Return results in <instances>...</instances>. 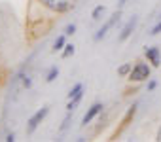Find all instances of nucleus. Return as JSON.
Segmentation results:
<instances>
[{"label":"nucleus","mask_w":161,"mask_h":142,"mask_svg":"<svg viewBox=\"0 0 161 142\" xmlns=\"http://www.w3.org/2000/svg\"><path fill=\"white\" fill-rule=\"evenodd\" d=\"M78 2L80 0H40L38 4L53 15H66L76 8Z\"/></svg>","instance_id":"f257e3e1"},{"label":"nucleus","mask_w":161,"mask_h":142,"mask_svg":"<svg viewBox=\"0 0 161 142\" xmlns=\"http://www.w3.org/2000/svg\"><path fill=\"white\" fill-rule=\"evenodd\" d=\"M152 64H148L146 61H136L133 64V70H131V74L127 76V80L131 84H140V82H148L150 76H152Z\"/></svg>","instance_id":"f03ea898"},{"label":"nucleus","mask_w":161,"mask_h":142,"mask_svg":"<svg viewBox=\"0 0 161 142\" xmlns=\"http://www.w3.org/2000/svg\"><path fill=\"white\" fill-rule=\"evenodd\" d=\"M119 19H121V10H116L104 23H103V27L93 34V42H101L103 38H106V34H108V30L110 29H114L116 27V23H119Z\"/></svg>","instance_id":"7ed1b4c3"},{"label":"nucleus","mask_w":161,"mask_h":142,"mask_svg":"<svg viewBox=\"0 0 161 142\" xmlns=\"http://www.w3.org/2000/svg\"><path fill=\"white\" fill-rule=\"evenodd\" d=\"M47 114H49V106H42V108H38V110L27 119V134H34L36 129L40 127V123L47 117Z\"/></svg>","instance_id":"20e7f679"},{"label":"nucleus","mask_w":161,"mask_h":142,"mask_svg":"<svg viewBox=\"0 0 161 142\" xmlns=\"http://www.w3.org/2000/svg\"><path fill=\"white\" fill-rule=\"evenodd\" d=\"M136 23H138V15H133V17L123 25V29H121L119 34H118V42H119V44H123V42H127V40L131 38L133 30L136 29Z\"/></svg>","instance_id":"39448f33"},{"label":"nucleus","mask_w":161,"mask_h":142,"mask_svg":"<svg viewBox=\"0 0 161 142\" xmlns=\"http://www.w3.org/2000/svg\"><path fill=\"white\" fill-rule=\"evenodd\" d=\"M103 108H104V104L103 102H93L89 108H87V112H86V116L82 117V127H87L101 112H103Z\"/></svg>","instance_id":"423d86ee"},{"label":"nucleus","mask_w":161,"mask_h":142,"mask_svg":"<svg viewBox=\"0 0 161 142\" xmlns=\"http://www.w3.org/2000/svg\"><path fill=\"white\" fill-rule=\"evenodd\" d=\"M144 57H146V61H148L153 68H157V66L161 64V51H159L157 46H148V47L144 49Z\"/></svg>","instance_id":"0eeeda50"},{"label":"nucleus","mask_w":161,"mask_h":142,"mask_svg":"<svg viewBox=\"0 0 161 142\" xmlns=\"http://www.w3.org/2000/svg\"><path fill=\"white\" fill-rule=\"evenodd\" d=\"M64 46H66V34L63 32V34H59V36L55 38V42H53V47H51V49L57 53V51H63V47H64Z\"/></svg>","instance_id":"6e6552de"},{"label":"nucleus","mask_w":161,"mask_h":142,"mask_svg":"<svg viewBox=\"0 0 161 142\" xmlns=\"http://www.w3.org/2000/svg\"><path fill=\"white\" fill-rule=\"evenodd\" d=\"M131 70H133V63H123V64L118 66V76L127 78V76L131 74Z\"/></svg>","instance_id":"1a4fd4ad"},{"label":"nucleus","mask_w":161,"mask_h":142,"mask_svg":"<svg viewBox=\"0 0 161 142\" xmlns=\"http://www.w3.org/2000/svg\"><path fill=\"white\" fill-rule=\"evenodd\" d=\"M59 76V66L57 64H53L49 70H47V74H46V82L47 84H51V82H55V78Z\"/></svg>","instance_id":"9d476101"},{"label":"nucleus","mask_w":161,"mask_h":142,"mask_svg":"<svg viewBox=\"0 0 161 142\" xmlns=\"http://www.w3.org/2000/svg\"><path fill=\"white\" fill-rule=\"evenodd\" d=\"M104 12H106V8H104L103 4L95 6V8H93V12H91V19H93V21H99V19L104 15Z\"/></svg>","instance_id":"9b49d317"},{"label":"nucleus","mask_w":161,"mask_h":142,"mask_svg":"<svg viewBox=\"0 0 161 142\" xmlns=\"http://www.w3.org/2000/svg\"><path fill=\"white\" fill-rule=\"evenodd\" d=\"M76 53V46L74 44H66L64 47H63V51H61V57L63 59H68V57H72Z\"/></svg>","instance_id":"f8f14e48"},{"label":"nucleus","mask_w":161,"mask_h":142,"mask_svg":"<svg viewBox=\"0 0 161 142\" xmlns=\"http://www.w3.org/2000/svg\"><path fill=\"white\" fill-rule=\"evenodd\" d=\"M70 119H72V112H66V116H64V119H63V123H61V127H59V133H64V131L68 129Z\"/></svg>","instance_id":"ddd939ff"},{"label":"nucleus","mask_w":161,"mask_h":142,"mask_svg":"<svg viewBox=\"0 0 161 142\" xmlns=\"http://www.w3.org/2000/svg\"><path fill=\"white\" fill-rule=\"evenodd\" d=\"M157 34H161V17H159V21L150 29V36H157Z\"/></svg>","instance_id":"4468645a"},{"label":"nucleus","mask_w":161,"mask_h":142,"mask_svg":"<svg viewBox=\"0 0 161 142\" xmlns=\"http://www.w3.org/2000/svg\"><path fill=\"white\" fill-rule=\"evenodd\" d=\"M146 89H148V93H152V91H155V89H157V80H153V78H150V80L146 82Z\"/></svg>","instance_id":"2eb2a0df"},{"label":"nucleus","mask_w":161,"mask_h":142,"mask_svg":"<svg viewBox=\"0 0 161 142\" xmlns=\"http://www.w3.org/2000/svg\"><path fill=\"white\" fill-rule=\"evenodd\" d=\"M64 34H66V36H72V34H76V25H74V23H68V25L64 27Z\"/></svg>","instance_id":"dca6fc26"},{"label":"nucleus","mask_w":161,"mask_h":142,"mask_svg":"<svg viewBox=\"0 0 161 142\" xmlns=\"http://www.w3.org/2000/svg\"><path fill=\"white\" fill-rule=\"evenodd\" d=\"M6 140H8V142H14V140H15V134H14V133H8V134H6Z\"/></svg>","instance_id":"f3484780"},{"label":"nucleus","mask_w":161,"mask_h":142,"mask_svg":"<svg viewBox=\"0 0 161 142\" xmlns=\"http://www.w3.org/2000/svg\"><path fill=\"white\" fill-rule=\"evenodd\" d=\"M125 4H127V0H119V2H118V10H123Z\"/></svg>","instance_id":"a211bd4d"},{"label":"nucleus","mask_w":161,"mask_h":142,"mask_svg":"<svg viewBox=\"0 0 161 142\" xmlns=\"http://www.w3.org/2000/svg\"><path fill=\"white\" fill-rule=\"evenodd\" d=\"M155 140H159V142H161V125H159V129H157V134H155Z\"/></svg>","instance_id":"6ab92c4d"},{"label":"nucleus","mask_w":161,"mask_h":142,"mask_svg":"<svg viewBox=\"0 0 161 142\" xmlns=\"http://www.w3.org/2000/svg\"><path fill=\"white\" fill-rule=\"evenodd\" d=\"M36 2H40V0H36Z\"/></svg>","instance_id":"aec40b11"}]
</instances>
